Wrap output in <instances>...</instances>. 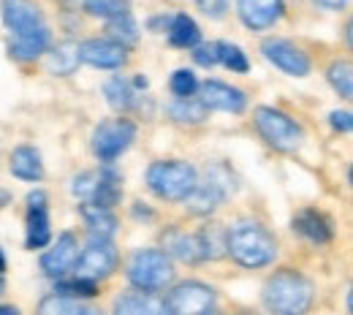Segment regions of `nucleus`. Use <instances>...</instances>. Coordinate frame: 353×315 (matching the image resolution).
<instances>
[{
  "label": "nucleus",
  "instance_id": "1",
  "mask_svg": "<svg viewBox=\"0 0 353 315\" xmlns=\"http://www.w3.org/2000/svg\"><path fill=\"white\" fill-rule=\"evenodd\" d=\"M225 253H231V258L245 270H261L274 261L277 242L261 223L242 221L225 231Z\"/></svg>",
  "mask_w": 353,
  "mask_h": 315
},
{
  "label": "nucleus",
  "instance_id": "2",
  "mask_svg": "<svg viewBox=\"0 0 353 315\" xmlns=\"http://www.w3.org/2000/svg\"><path fill=\"white\" fill-rule=\"evenodd\" d=\"M261 296H264V305L272 313H305L310 307V302H312V283L299 272L283 270L266 280Z\"/></svg>",
  "mask_w": 353,
  "mask_h": 315
},
{
  "label": "nucleus",
  "instance_id": "3",
  "mask_svg": "<svg viewBox=\"0 0 353 315\" xmlns=\"http://www.w3.org/2000/svg\"><path fill=\"white\" fill-rule=\"evenodd\" d=\"M199 182V174L190 163L182 161H158L147 172L150 190L163 201H182Z\"/></svg>",
  "mask_w": 353,
  "mask_h": 315
},
{
  "label": "nucleus",
  "instance_id": "4",
  "mask_svg": "<svg viewBox=\"0 0 353 315\" xmlns=\"http://www.w3.org/2000/svg\"><path fill=\"white\" fill-rule=\"evenodd\" d=\"M174 277V267L172 258L163 250H136L128 264V280L139 291H161L172 283Z\"/></svg>",
  "mask_w": 353,
  "mask_h": 315
},
{
  "label": "nucleus",
  "instance_id": "5",
  "mask_svg": "<svg viewBox=\"0 0 353 315\" xmlns=\"http://www.w3.org/2000/svg\"><path fill=\"white\" fill-rule=\"evenodd\" d=\"M256 128L266 139V144L280 150V152H291L302 144V128L296 125V120H291L280 109L259 106L256 109Z\"/></svg>",
  "mask_w": 353,
  "mask_h": 315
},
{
  "label": "nucleus",
  "instance_id": "6",
  "mask_svg": "<svg viewBox=\"0 0 353 315\" xmlns=\"http://www.w3.org/2000/svg\"><path fill=\"white\" fill-rule=\"evenodd\" d=\"M231 185H228V174L223 166H212L207 169V180L196 182V187L182 199L188 204V212L193 215H210L221 207L223 201L228 199Z\"/></svg>",
  "mask_w": 353,
  "mask_h": 315
},
{
  "label": "nucleus",
  "instance_id": "7",
  "mask_svg": "<svg viewBox=\"0 0 353 315\" xmlns=\"http://www.w3.org/2000/svg\"><path fill=\"white\" fill-rule=\"evenodd\" d=\"M136 139V125L131 120H109V123H101L92 134V152L98 161L103 163H112L117 161Z\"/></svg>",
  "mask_w": 353,
  "mask_h": 315
},
{
  "label": "nucleus",
  "instance_id": "8",
  "mask_svg": "<svg viewBox=\"0 0 353 315\" xmlns=\"http://www.w3.org/2000/svg\"><path fill=\"white\" fill-rule=\"evenodd\" d=\"M166 310L174 315H204L215 310V291L199 280H185L166 296Z\"/></svg>",
  "mask_w": 353,
  "mask_h": 315
},
{
  "label": "nucleus",
  "instance_id": "9",
  "mask_svg": "<svg viewBox=\"0 0 353 315\" xmlns=\"http://www.w3.org/2000/svg\"><path fill=\"white\" fill-rule=\"evenodd\" d=\"M117 270V250L109 239H92L88 247L77 256L74 261V272L77 277H85V280H103L109 277L112 272Z\"/></svg>",
  "mask_w": 353,
  "mask_h": 315
},
{
  "label": "nucleus",
  "instance_id": "10",
  "mask_svg": "<svg viewBox=\"0 0 353 315\" xmlns=\"http://www.w3.org/2000/svg\"><path fill=\"white\" fill-rule=\"evenodd\" d=\"M264 57L280 71H285L288 77H307L310 74V60L307 54L291 41H283V39H266L261 46Z\"/></svg>",
  "mask_w": 353,
  "mask_h": 315
},
{
  "label": "nucleus",
  "instance_id": "11",
  "mask_svg": "<svg viewBox=\"0 0 353 315\" xmlns=\"http://www.w3.org/2000/svg\"><path fill=\"white\" fill-rule=\"evenodd\" d=\"M79 60L95 68H120L128 60V49L112 39H90L79 46Z\"/></svg>",
  "mask_w": 353,
  "mask_h": 315
},
{
  "label": "nucleus",
  "instance_id": "12",
  "mask_svg": "<svg viewBox=\"0 0 353 315\" xmlns=\"http://www.w3.org/2000/svg\"><path fill=\"white\" fill-rule=\"evenodd\" d=\"M79 256V242L74 234H60L57 242L41 256V270L49 277H63L65 272L74 270V261Z\"/></svg>",
  "mask_w": 353,
  "mask_h": 315
},
{
  "label": "nucleus",
  "instance_id": "13",
  "mask_svg": "<svg viewBox=\"0 0 353 315\" xmlns=\"http://www.w3.org/2000/svg\"><path fill=\"white\" fill-rule=\"evenodd\" d=\"M239 19L250 30H266L283 17V0H236Z\"/></svg>",
  "mask_w": 353,
  "mask_h": 315
},
{
  "label": "nucleus",
  "instance_id": "14",
  "mask_svg": "<svg viewBox=\"0 0 353 315\" xmlns=\"http://www.w3.org/2000/svg\"><path fill=\"white\" fill-rule=\"evenodd\" d=\"M201 101L210 106V109H218V112H228V114H239L245 112L248 106V98L239 88H231V85H223V82H204L201 85Z\"/></svg>",
  "mask_w": 353,
  "mask_h": 315
},
{
  "label": "nucleus",
  "instance_id": "15",
  "mask_svg": "<svg viewBox=\"0 0 353 315\" xmlns=\"http://www.w3.org/2000/svg\"><path fill=\"white\" fill-rule=\"evenodd\" d=\"M0 14H3L6 28L14 30V33L41 25V8L33 0H3L0 3Z\"/></svg>",
  "mask_w": 353,
  "mask_h": 315
},
{
  "label": "nucleus",
  "instance_id": "16",
  "mask_svg": "<svg viewBox=\"0 0 353 315\" xmlns=\"http://www.w3.org/2000/svg\"><path fill=\"white\" fill-rule=\"evenodd\" d=\"M28 247H44L49 242V218H46V196L41 190L28 196Z\"/></svg>",
  "mask_w": 353,
  "mask_h": 315
},
{
  "label": "nucleus",
  "instance_id": "17",
  "mask_svg": "<svg viewBox=\"0 0 353 315\" xmlns=\"http://www.w3.org/2000/svg\"><path fill=\"white\" fill-rule=\"evenodd\" d=\"M46 46H49V30L44 25H39V28H30V30H19L14 36L11 46H8V52H11V57L28 63V60H36L39 54H44Z\"/></svg>",
  "mask_w": 353,
  "mask_h": 315
},
{
  "label": "nucleus",
  "instance_id": "18",
  "mask_svg": "<svg viewBox=\"0 0 353 315\" xmlns=\"http://www.w3.org/2000/svg\"><path fill=\"white\" fill-rule=\"evenodd\" d=\"M163 253L174 256L185 264H199L201 261V245H199V234H182V231H166L163 234Z\"/></svg>",
  "mask_w": 353,
  "mask_h": 315
},
{
  "label": "nucleus",
  "instance_id": "19",
  "mask_svg": "<svg viewBox=\"0 0 353 315\" xmlns=\"http://www.w3.org/2000/svg\"><path fill=\"white\" fill-rule=\"evenodd\" d=\"M117 315H161L166 313V302L155 299L152 294H123L114 299Z\"/></svg>",
  "mask_w": 353,
  "mask_h": 315
},
{
  "label": "nucleus",
  "instance_id": "20",
  "mask_svg": "<svg viewBox=\"0 0 353 315\" xmlns=\"http://www.w3.org/2000/svg\"><path fill=\"white\" fill-rule=\"evenodd\" d=\"M90 199H92V204L106 207V210L117 207V201L123 199V180H120V174L112 166L98 172V182H95V190H92Z\"/></svg>",
  "mask_w": 353,
  "mask_h": 315
},
{
  "label": "nucleus",
  "instance_id": "21",
  "mask_svg": "<svg viewBox=\"0 0 353 315\" xmlns=\"http://www.w3.org/2000/svg\"><path fill=\"white\" fill-rule=\"evenodd\" d=\"M11 174L25 182H39L44 177V166H41V155L33 147H17L11 152Z\"/></svg>",
  "mask_w": 353,
  "mask_h": 315
},
{
  "label": "nucleus",
  "instance_id": "22",
  "mask_svg": "<svg viewBox=\"0 0 353 315\" xmlns=\"http://www.w3.org/2000/svg\"><path fill=\"white\" fill-rule=\"evenodd\" d=\"M294 231H299L302 236H307L310 242H315V245H323V242H329L332 239V221L326 218V215H321V212H315V210H305L296 221H294Z\"/></svg>",
  "mask_w": 353,
  "mask_h": 315
},
{
  "label": "nucleus",
  "instance_id": "23",
  "mask_svg": "<svg viewBox=\"0 0 353 315\" xmlns=\"http://www.w3.org/2000/svg\"><path fill=\"white\" fill-rule=\"evenodd\" d=\"M82 218H85V223H88L90 234L98 236V239H109V236L117 231V218L112 215V210L98 207V204H92L90 199L82 204Z\"/></svg>",
  "mask_w": 353,
  "mask_h": 315
},
{
  "label": "nucleus",
  "instance_id": "24",
  "mask_svg": "<svg viewBox=\"0 0 353 315\" xmlns=\"http://www.w3.org/2000/svg\"><path fill=\"white\" fill-rule=\"evenodd\" d=\"M169 114L176 123H188V125H196V123H204L207 114H210V106L201 101V98H193V95H185V98H176L174 103L169 106Z\"/></svg>",
  "mask_w": 353,
  "mask_h": 315
},
{
  "label": "nucleus",
  "instance_id": "25",
  "mask_svg": "<svg viewBox=\"0 0 353 315\" xmlns=\"http://www.w3.org/2000/svg\"><path fill=\"white\" fill-rule=\"evenodd\" d=\"M79 65V44L74 41H63L49 52V71L57 77H68L74 74Z\"/></svg>",
  "mask_w": 353,
  "mask_h": 315
},
{
  "label": "nucleus",
  "instance_id": "26",
  "mask_svg": "<svg viewBox=\"0 0 353 315\" xmlns=\"http://www.w3.org/2000/svg\"><path fill=\"white\" fill-rule=\"evenodd\" d=\"M39 313L44 315H92L95 310L88 307L82 299L65 296V294H52L39 305Z\"/></svg>",
  "mask_w": 353,
  "mask_h": 315
},
{
  "label": "nucleus",
  "instance_id": "27",
  "mask_svg": "<svg viewBox=\"0 0 353 315\" xmlns=\"http://www.w3.org/2000/svg\"><path fill=\"white\" fill-rule=\"evenodd\" d=\"M199 39H201L199 25L188 14H176L174 19H172V28H169V41H172V46L188 49V46L199 44Z\"/></svg>",
  "mask_w": 353,
  "mask_h": 315
},
{
  "label": "nucleus",
  "instance_id": "28",
  "mask_svg": "<svg viewBox=\"0 0 353 315\" xmlns=\"http://www.w3.org/2000/svg\"><path fill=\"white\" fill-rule=\"evenodd\" d=\"M199 245H201V261H218L221 256H225V228L210 225L199 231Z\"/></svg>",
  "mask_w": 353,
  "mask_h": 315
},
{
  "label": "nucleus",
  "instance_id": "29",
  "mask_svg": "<svg viewBox=\"0 0 353 315\" xmlns=\"http://www.w3.org/2000/svg\"><path fill=\"white\" fill-rule=\"evenodd\" d=\"M106 33H109L112 41H117V44L123 46H131L139 41V28H136V22L131 19V14L112 17L109 25H106Z\"/></svg>",
  "mask_w": 353,
  "mask_h": 315
},
{
  "label": "nucleus",
  "instance_id": "30",
  "mask_svg": "<svg viewBox=\"0 0 353 315\" xmlns=\"http://www.w3.org/2000/svg\"><path fill=\"white\" fill-rule=\"evenodd\" d=\"M103 92H106V98H109V106L117 109V112H128L133 106V90L123 77H112V79L106 82Z\"/></svg>",
  "mask_w": 353,
  "mask_h": 315
},
{
  "label": "nucleus",
  "instance_id": "31",
  "mask_svg": "<svg viewBox=\"0 0 353 315\" xmlns=\"http://www.w3.org/2000/svg\"><path fill=\"white\" fill-rule=\"evenodd\" d=\"M329 85L340 92L343 98H351L353 95V68L348 60H337V63H332V68H329Z\"/></svg>",
  "mask_w": 353,
  "mask_h": 315
},
{
  "label": "nucleus",
  "instance_id": "32",
  "mask_svg": "<svg viewBox=\"0 0 353 315\" xmlns=\"http://www.w3.org/2000/svg\"><path fill=\"white\" fill-rule=\"evenodd\" d=\"M54 294H65V296H74V299H92V296H98V283L95 280H85V277H77V280L60 283Z\"/></svg>",
  "mask_w": 353,
  "mask_h": 315
},
{
  "label": "nucleus",
  "instance_id": "33",
  "mask_svg": "<svg viewBox=\"0 0 353 315\" xmlns=\"http://www.w3.org/2000/svg\"><path fill=\"white\" fill-rule=\"evenodd\" d=\"M218 60H221L225 68L236 71V74H245V71L250 68V65H248L245 52H242L239 46H234V44H218Z\"/></svg>",
  "mask_w": 353,
  "mask_h": 315
},
{
  "label": "nucleus",
  "instance_id": "34",
  "mask_svg": "<svg viewBox=\"0 0 353 315\" xmlns=\"http://www.w3.org/2000/svg\"><path fill=\"white\" fill-rule=\"evenodd\" d=\"M85 11L95 14V17H103V19H112V17L128 14V3L125 0H88Z\"/></svg>",
  "mask_w": 353,
  "mask_h": 315
},
{
  "label": "nucleus",
  "instance_id": "35",
  "mask_svg": "<svg viewBox=\"0 0 353 315\" xmlns=\"http://www.w3.org/2000/svg\"><path fill=\"white\" fill-rule=\"evenodd\" d=\"M196 90H199V79H196L193 71H185V68L174 71V77H172V92H174L176 98L193 95Z\"/></svg>",
  "mask_w": 353,
  "mask_h": 315
},
{
  "label": "nucleus",
  "instance_id": "36",
  "mask_svg": "<svg viewBox=\"0 0 353 315\" xmlns=\"http://www.w3.org/2000/svg\"><path fill=\"white\" fill-rule=\"evenodd\" d=\"M193 60L199 63V65H204V68H212V65H218L221 60H218V44H201L193 49Z\"/></svg>",
  "mask_w": 353,
  "mask_h": 315
},
{
  "label": "nucleus",
  "instance_id": "37",
  "mask_svg": "<svg viewBox=\"0 0 353 315\" xmlns=\"http://www.w3.org/2000/svg\"><path fill=\"white\" fill-rule=\"evenodd\" d=\"M95 182H98V172H88V174H79L77 180H74V196H79V199H90L92 196V190H95Z\"/></svg>",
  "mask_w": 353,
  "mask_h": 315
},
{
  "label": "nucleus",
  "instance_id": "38",
  "mask_svg": "<svg viewBox=\"0 0 353 315\" xmlns=\"http://www.w3.org/2000/svg\"><path fill=\"white\" fill-rule=\"evenodd\" d=\"M199 3V8L207 14V17H212V19H221L223 11H225V0H196Z\"/></svg>",
  "mask_w": 353,
  "mask_h": 315
},
{
  "label": "nucleus",
  "instance_id": "39",
  "mask_svg": "<svg viewBox=\"0 0 353 315\" xmlns=\"http://www.w3.org/2000/svg\"><path fill=\"white\" fill-rule=\"evenodd\" d=\"M332 128L334 131H343V134H348L353 128V117H351V112H332Z\"/></svg>",
  "mask_w": 353,
  "mask_h": 315
},
{
  "label": "nucleus",
  "instance_id": "40",
  "mask_svg": "<svg viewBox=\"0 0 353 315\" xmlns=\"http://www.w3.org/2000/svg\"><path fill=\"white\" fill-rule=\"evenodd\" d=\"M321 8H329V11H340V8H345L348 6V0H315Z\"/></svg>",
  "mask_w": 353,
  "mask_h": 315
},
{
  "label": "nucleus",
  "instance_id": "41",
  "mask_svg": "<svg viewBox=\"0 0 353 315\" xmlns=\"http://www.w3.org/2000/svg\"><path fill=\"white\" fill-rule=\"evenodd\" d=\"M19 310L17 307H0V315H17Z\"/></svg>",
  "mask_w": 353,
  "mask_h": 315
},
{
  "label": "nucleus",
  "instance_id": "42",
  "mask_svg": "<svg viewBox=\"0 0 353 315\" xmlns=\"http://www.w3.org/2000/svg\"><path fill=\"white\" fill-rule=\"evenodd\" d=\"M136 88H147V79L144 77H136Z\"/></svg>",
  "mask_w": 353,
  "mask_h": 315
},
{
  "label": "nucleus",
  "instance_id": "43",
  "mask_svg": "<svg viewBox=\"0 0 353 315\" xmlns=\"http://www.w3.org/2000/svg\"><path fill=\"white\" fill-rule=\"evenodd\" d=\"M6 272V258H3V250H0V274Z\"/></svg>",
  "mask_w": 353,
  "mask_h": 315
},
{
  "label": "nucleus",
  "instance_id": "44",
  "mask_svg": "<svg viewBox=\"0 0 353 315\" xmlns=\"http://www.w3.org/2000/svg\"><path fill=\"white\" fill-rule=\"evenodd\" d=\"M71 3H74V6H82V8H85V3H88V0H71Z\"/></svg>",
  "mask_w": 353,
  "mask_h": 315
},
{
  "label": "nucleus",
  "instance_id": "45",
  "mask_svg": "<svg viewBox=\"0 0 353 315\" xmlns=\"http://www.w3.org/2000/svg\"><path fill=\"white\" fill-rule=\"evenodd\" d=\"M6 291V283H3V274H0V294Z\"/></svg>",
  "mask_w": 353,
  "mask_h": 315
}]
</instances>
